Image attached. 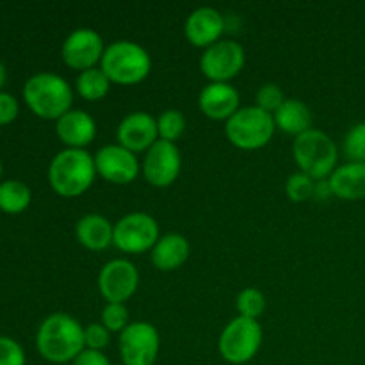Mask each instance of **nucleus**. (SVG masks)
<instances>
[{
  "instance_id": "1",
  "label": "nucleus",
  "mask_w": 365,
  "mask_h": 365,
  "mask_svg": "<svg viewBox=\"0 0 365 365\" xmlns=\"http://www.w3.org/2000/svg\"><path fill=\"white\" fill-rule=\"evenodd\" d=\"M36 348L43 359L52 364L73 362L86 349L84 327L70 314H50L39 324Z\"/></svg>"
},
{
  "instance_id": "2",
  "label": "nucleus",
  "mask_w": 365,
  "mask_h": 365,
  "mask_svg": "<svg viewBox=\"0 0 365 365\" xmlns=\"http://www.w3.org/2000/svg\"><path fill=\"white\" fill-rule=\"evenodd\" d=\"M96 178L95 157L88 150L64 148L48 166V184L64 198H75L88 191Z\"/></svg>"
},
{
  "instance_id": "3",
  "label": "nucleus",
  "mask_w": 365,
  "mask_h": 365,
  "mask_svg": "<svg viewBox=\"0 0 365 365\" xmlns=\"http://www.w3.org/2000/svg\"><path fill=\"white\" fill-rule=\"evenodd\" d=\"M24 100L38 118L57 121L68 110H71L73 89L70 82L61 75L52 71H39L25 82Z\"/></svg>"
},
{
  "instance_id": "4",
  "label": "nucleus",
  "mask_w": 365,
  "mask_h": 365,
  "mask_svg": "<svg viewBox=\"0 0 365 365\" xmlns=\"http://www.w3.org/2000/svg\"><path fill=\"white\" fill-rule=\"evenodd\" d=\"M100 68L113 84L134 86L145 81L152 71L148 50L130 39H118L106 46Z\"/></svg>"
},
{
  "instance_id": "5",
  "label": "nucleus",
  "mask_w": 365,
  "mask_h": 365,
  "mask_svg": "<svg viewBox=\"0 0 365 365\" xmlns=\"http://www.w3.org/2000/svg\"><path fill=\"white\" fill-rule=\"evenodd\" d=\"M292 157L299 171L314 180L330 178L339 163V148L334 139L319 128H310L305 134L294 138Z\"/></svg>"
},
{
  "instance_id": "6",
  "label": "nucleus",
  "mask_w": 365,
  "mask_h": 365,
  "mask_svg": "<svg viewBox=\"0 0 365 365\" xmlns=\"http://www.w3.org/2000/svg\"><path fill=\"white\" fill-rule=\"evenodd\" d=\"M277 125L273 114L266 113L257 106L241 107L225 125L227 139L235 148L252 150L264 148L273 139Z\"/></svg>"
},
{
  "instance_id": "7",
  "label": "nucleus",
  "mask_w": 365,
  "mask_h": 365,
  "mask_svg": "<svg viewBox=\"0 0 365 365\" xmlns=\"http://www.w3.org/2000/svg\"><path fill=\"white\" fill-rule=\"evenodd\" d=\"M262 341L264 331L259 321L237 316L221 330L217 349L225 362L242 365L255 359Z\"/></svg>"
},
{
  "instance_id": "8",
  "label": "nucleus",
  "mask_w": 365,
  "mask_h": 365,
  "mask_svg": "<svg viewBox=\"0 0 365 365\" xmlns=\"http://www.w3.org/2000/svg\"><path fill=\"white\" fill-rule=\"evenodd\" d=\"M159 239V223L148 212H128L114 225L113 245L123 253L152 252Z\"/></svg>"
},
{
  "instance_id": "9",
  "label": "nucleus",
  "mask_w": 365,
  "mask_h": 365,
  "mask_svg": "<svg viewBox=\"0 0 365 365\" xmlns=\"http://www.w3.org/2000/svg\"><path fill=\"white\" fill-rule=\"evenodd\" d=\"M118 349L123 365H153L159 356L160 335L148 321H135L120 334Z\"/></svg>"
},
{
  "instance_id": "10",
  "label": "nucleus",
  "mask_w": 365,
  "mask_h": 365,
  "mask_svg": "<svg viewBox=\"0 0 365 365\" xmlns=\"http://www.w3.org/2000/svg\"><path fill=\"white\" fill-rule=\"evenodd\" d=\"M246 63V52L234 39H220L207 46L200 57V70L210 82H230Z\"/></svg>"
},
{
  "instance_id": "11",
  "label": "nucleus",
  "mask_w": 365,
  "mask_h": 365,
  "mask_svg": "<svg viewBox=\"0 0 365 365\" xmlns=\"http://www.w3.org/2000/svg\"><path fill=\"white\" fill-rule=\"evenodd\" d=\"M103 52H106L103 38L91 27H78L71 31L61 46L64 64L71 70H77L78 73L100 66Z\"/></svg>"
},
{
  "instance_id": "12",
  "label": "nucleus",
  "mask_w": 365,
  "mask_h": 365,
  "mask_svg": "<svg viewBox=\"0 0 365 365\" xmlns=\"http://www.w3.org/2000/svg\"><path fill=\"white\" fill-rule=\"evenodd\" d=\"M141 171L153 187H170L182 171V153L175 143L159 141L145 152Z\"/></svg>"
},
{
  "instance_id": "13",
  "label": "nucleus",
  "mask_w": 365,
  "mask_h": 365,
  "mask_svg": "<svg viewBox=\"0 0 365 365\" xmlns=\"http://www.w3.org/2000/svg\"><path fill=\"white\" fill-rule=\"evenodd\" d=\"M139 287V271L127 259H113L100 269L98 291L107 303H127Z\"/></svg>"
},
{
  "instance_id": "14",
  "label": "nucleus",
  "mask_w": 365,
  "mask_h": 365,
  "mask_svg": "<svg viewBox=\"0 0 365 365\" xmlns=\"http://www.w3.org/2000/svg\"><path fill=\"white\" fill-rule=\"evenodd\" d=\"M93 157H95L96 175H100L103 180L110 182V184H130L139 177V171H141V163H139L138 155L118 143L102 146Z\"/></svg>"
},
{
  "instance_id": "15",
  "label": "nucleus",
  "mask_w": 365,
  "mask_h": 365,
  "mask_svg": "<svg viewBox=\"0 0 365 365\" xmlns=\"http://www.w3.org/2000/svg\"><path fill=\"white\" fill-rule=\"evenodd\" d=\"M118 145L132 153L148 152L159 141L157 118L146 110H134L120 121L116 128Z\"/></svg>"
},
{
  "instance_id": "16",
  "label": "nucleus",
  "mask_w": 365,
  "mask_h": 365,
  "mask_svg": "<svg viewBox=\"0 0 365 365\" xmlns=\"http://www.w3.org/2000/svg\"><path fill=\"white\" fill-rule=\"evenodd\" d=\"M225 27H227V21L216 7L202 6L187 14L184 24V34L192 46H200L205 50L207 46L223 39L221 36H223Z\"/></svg>"
},
{
  "instance_id": "17",
  "label": "nucleus",
  "mask_w": 365,
  "mask_h": 365,
  "mask_svg": "<svg viewBox=\"0 0 365 365\" xmlns=\"http://www.w3.org/2000/svg\"><path fill=\"white\" fill-rule=\"evenodd\" d=\"M198 106L210 120L228 121L241 109V96L230 82H209L200 91Z\"/></svg>"
},
{
  "instance_id": "18",
  "label": "nucleus",
  "mask_w": 365,
  "mask_h": 365,
  "mask_svg": "<svg viewBox=\"0 0 365 365\" xmlns=\"http://www.w3.org/2000/svg\"><path fill=\"white\" fill-rule=\"evenodd\" d=\"M56 134L66 148L86 150L96 138V121L88 110L71 109L56 121Z\"/></svg>"
},
{
  "instance_id": "19",
  "label": "nucleus",
  "mask_w": 365,
  "mask_h": 365,
  "mask_svg": "<svg viewBox=\"0 0 365 365\" xmlns=\"http://www.w3.org/2000/svg\"><path fill=\"white\" fill-rule=\"evenodd\" d=\"M75 235L84 248L91 252H102L113 245L114 225L102 214L89 212L77 221Z\"/></svg>"
},
{
  "instance_id": "20",
  "label": "nucleus",
  "mask_w": 365,
  "mask_h": 365,
  "mask_svg": "<svg viewBox=\"0 0 365 365\" xmlns=\"http://www.w3.org/2000/svg\"><path fill=\"white\" fill-rule=\"evenodd\" d=\"M334 196L355 202L365 198V163H346L335 168L328 178Z\"/></svg>"
},
{
  "instance_id": "21",
  "label": "nucleus",
  "mask_w": 365,
  "mask_h": 365,
  "mask_svg": "<svg viewBox=\"0 0 365 365\" xmlns=\"http://www.w3.org/2000/svg\"><path fill=\"white\" fill-rule=\"evenodd\" d=\"M191 255V245L180 234H166L152 250V264L159 271H175L184 266Z\"/></svg>"
},
{
  "instance_id": "22",
  "label": "nucleus",
  "mask_w": 365,
  "mask_h": 365,
  "mask_svg": "<svg viewBox=\"0 0 365 365\" xmlns=\"http://www.w3.org/2000/svg\"><path fill=\"white\" fill-rule=\"evenodd\" d=\"M273 118L278 130L294 138L312 128V110L303 100L298 98H285Z\"/></svg>"
},
{
  "instance_id": "23",
  "label": "nucleus",
  "mask_w": 365,
  "mask_h": 365,
  "mask_svg": "<svg viewBox=\"0 0 365 365\" xmlns=\"http://www.w3.org/2000/svg\"><path fill=\"white\" fill-rule=\"evenodd\" d=\"M110 86H113V82L100 66L81 71L77 75V81H75L77 93L88 102H98V100L106 98L110 91Z\"/></svg>"
},
{
  "instance_id": "24",
  "label": "nucleus",
  "mask_w": 365,
  "mask_h": 365,
  "mask_svg": "<svg viewBox=\"0 0 365 365\" xmlns=\"http://www.w3.org/2000/svg\"><path fill=\"white\" fill-rule=\"evenodd\" d=\"M32 192L25 182H0V210L7 214H20L31 205Z\"/></svg>"
},
{
  "instance_id": "25",
  "label": "nucleus",
  "mask_w": 365,
  "mask_h": 365,
  "mask_svg": "<svg viewBox=\"0 0 365 365\" xmlns=\"http://www.w3.org/2000/svg\"><path fill=\"white\" fill-rule=\"evenodd\" d=\"M267 307V299L264 292L257 287H246L235 298V309L239 316L248 317V319H257L262 316Z\"/></svg>"
},
{
  "instance_id": "26",
  "label": "nucleus",
  "mask_w": 365,
  "mask_h": 365,
  "mask_svg": "<svg viewBox=\"0 0 365 365\" xmlns=\"http://www.w3.org/2000/svg\"><path fill=\"white\" fill-rule=\"evenodd\" d=\"M159 139L177 143L185 132V118L178 109H166L157 116Z\"/></svg>"
},
{
  "instance_id": "27",
  "label": "nucleus",
  "mask_w": 365,
  "mask_h": 365,
  "mask_svg": "<svg viewBox=\"0 0 365 365\" xmlns=\"http://www.w3.org/2000/svg\"><path fill=\"white\" fill-rule=\"evenodd\" d=\"M314 192H316V180L303 171H296L285 182V195L294 203L314 198Z\"/></svg>"
},
{
  "instance_id": "28",
  "label": "nucleus",
  "mask_w": 365,
  "mask_h": 365,
  "mask_svg": "<svg viewBox=\"0 0 365 365\" xmlns=\"http://www.w3.org/2000/svg\"><path fill=\"white\" fill-rule=\"evenodd\" d=\"M344 153L349 163H365V121L353 125L344 138Z\"/></svg>"
},
{
  "instance_id": "29",
  "label": "nucleus",
  "mask_w": 365,
  "mask_h": 365,
  "mask_svg": "<svg viewBox=\"0 0 365 365\" xmlns=\"http://www.w3.org/2000/svg\"><path fill=\"white\" fill-rule=\"evenodd\" d=\"M100 323L110 334H121L130 324V321H128V309L125 307V303H106Z\"/></svg>"
},
{
  "instance_id": "30",
  "label": "nucleus",
  "mask_w": 365,
  "mask_h": 365,
  "mask_svg": "<svg viewBox=\"0 0 365 365\" xmlns=\"http://www.w3.org/2000/svg\"><path fill=\"white\" fill-rule=\"evenodd\" d=\"M284 102H285L284 91H282L280 86L274 84V82L262 84L255 95V106L260 107V109L266 110V113L269 114L277 113Z\"/></svg>"
},
{
  "instance_id": "31",
  "label": "nucleus",
  "mask_w": 365,
  "mask_h": 365,
  "mask_svg": "<svg viewBox=\"0 0 365 365\" xmlns=\"http://www.w3.org/2000/svg\"><path fill=\"white\" fill-rule=\"evenodd\" d=\"M110 331L102 323H91L84 328V342L86 349H95L103 351L110 342Z\"/></svg>"
},
{
  "instance_id": "32",
  "label": "nucleus",
  "mask_w": 365,
  "mask_h": 365,
  "mask_svg": "<svg viewBox=\"0 0 365 365\" xmlns=\"http://www.w3.org/2000/svg\"><path fill=\"white\" fill-rule=\"evenodd\" d=\"M0 365H25L24 348L11 337H0Z\"/></svg>"
},
{
  "instance_id": "33",
  "label": "nucleus",
  "mask_w": 365,
  "mask_h": 365,
  "mask_svg": "<svg viewBox=\"0 0 365 365\" xmlns=\"http://www.w3.org/2000/svg\"><path fill=\"white\" fill-rule=\"evenodd\" d=\"M18 100L9 93H0V125H9L18 116Z\"/></svg>"
},
{
  "instance_id": "34",
  "label": "nucleus",
  "mask_w": 365,
  "mask_h": 365,
  "mask_svg": "<svg viewBox=\"0 0 365 365\" xmlns=\"http://www.w3.org/2000/svg\"><path fill=\"white\" fill-rule=\"evenodd\" d=\"M71 365H110L103 351H95V349H84Z\"/></svg>"
},
{
  "instance_id": "35",
  "label": "nucleus",
  "mask_w": 365,
  "mask_h": 365,
  "mask_svg": "<svg viewBox=\"0 0 365 365\" xmlns=\"http://www.w3.org/2000/svg\"><path fill=\"white\" fill-rule=\"evenodd\" d=\"M330 196H334V192H331V187H330V182H328V178H323V180H316V192H314V198L327 200V198H330Z\"/></svg>"
},
{
  "instance_id": "36",
  "label": "nucleus",
  "mask_w": 365,
  "mask_h": 365,
  "mask_svg": "<svg viewBox=\"0 0 365 365\" xmlns=\"http://www.w3.org/2000/svg\"><path fill=\"white\" fill-rule=\"evenodd\" d=\"M6 77H7L6 66H4V63H2V61H0V89H2L4 82H6Z\"/></svg>"
},
{
  "instance_id": "37",
  "label": "nucleus",
  "mask_w": 365,
  "mask_h": 365,
  "mask_svg": "<svg viewBox=\"0 0 365 365\" xmlns=\"http://www.w3.org/2000/svg\"><path fill=\"white\" fill-rule=\"evenodd\" d=\"M0 177H2V163H0Z\"/></svg>"
}]
</instances>
